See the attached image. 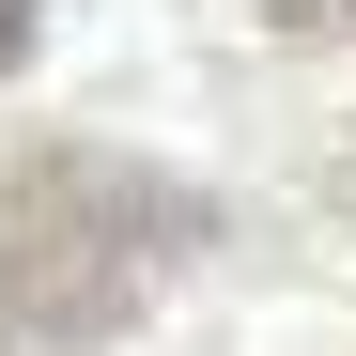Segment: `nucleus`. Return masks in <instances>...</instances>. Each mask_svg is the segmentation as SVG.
<instances>
[{"label":"nucleus","mask_w":356,"mask_h":356,"mask_svg":"<svg viewBox=\"0 0 356 356\" xmlns=\"http://www.w3.org/2000/svg\"><path fill=\"white\" fill-rule=\"evenodd\" d=\"M202 186L108 155V140H31L0 170V356H93L124 341L202 248Z\"/></svg>","instance_id":"f257e3e1"},{"label":"nucleus","mask_w":356,"mask_h":356,"mask_svg":"<svg viewBox=\"0 0 356 356\" xmlns=\"http://www.w3.org/2000/svg\"><path fill=\"white\" fill-rule=\"evenodd\" d=\"M31 63V0H0V78H16Z\"/></svg>","instance_id":"f03ea898"},{"label":"nucleus","mask_w":356,"mask_h":356,"mask_svg":"<svg viewBox=\"0 0 356 356\" xmlns=\"http://www.w3.org/2000/svg\"><path fill=\"white\" fill-rule=\"evenodd\" d=\"M279 16H310V31H341V47H356V0H279Z\"/></svg>","instance_id":"7ed1b4c3"}]
</instances>
